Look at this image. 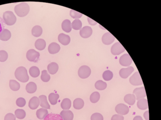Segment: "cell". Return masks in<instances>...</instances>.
Here are the masks:
<instances>
[{
    "instance_id": "obj_1",
    "label": "cell",
    "mask_w": 161,
    "mask_h": 120,
    "mask_svg": "<svg viewBox=\"0 0 161 120\" xmlns=\"http://www.w3.org/2000/svg\"><path fill=\"white\" fill-rule=\"evenodd\" d=\"M15 76L16 79L21 82H27L29 80V76L27 74V70L23 66L18 67L16 69Z\"/></svg>"
},
{
    "instance_id": "obj_2",
    "label": "cell",
    "mask_w": 161,
    "mask_h": 120,
    "mask_svg": "<svg viewBox=\"0 0 161 120\" xmlns=\"http://www.w3.org/2000/svg\"><path fill=\"white\" fill-rule=\"evenodd\" d=\"M30 6L26 2H21L17 5L14 8V11L17 15L20 17L26 16L30 12Z\"/></svg>"
},
{
    "instance_id": "obj_3",
    "label": "cell",
    "mask_w": 161,
    "mask_h": 120,
    "mask_svg": "<svg viewBox=\"0 0 161 120\" xmlns=\"http://www.w3.org/2000/svg\"><path fill=\"white\" fill-rule=\"evenodd\" d=\"M3 20L6 25L11 26L15 24L17 18L12 11H7L3 13Z\"/></svg>"
},
{
    "instance_id": "obj_4",
    "label": "cell",
    "mask_w": 161,
    "mask_h": 120,
    "mask_svg": "<svg viewBox=\"0 0 161 120\" xmlns=\"http://www.w3.org/2000/svg\"><path fill=\"white\" fill-rule=\"evenodd\" d=\"M26 57L30 62L36 63L39 60L40 53L33 49H30L27 53Z\"/></svg>"
},
{
    "instance_id": "obj_5",
    "label": "cell",
    "mask_w": 161,
    "mask_h": 120,
    "mask_svg": "<svg viewBox=\"0 0 161 120\" xmlns=\"http://www.w3.org/2000/svg\"><path fill=\"white\" fill-rule=\"evenodd\" d=\"M91 70L88 66L86 65L82 66L78 69V76L82 79H86L90 75Z\"/></svg>"
},
{
    "instance_id": "obj_6",
    "label": "cell",
    "mask_w": 161,
    "mask_h": 120,
    "mask_svg": "<svg viewBox=\"0 0 161 120\" xmlns=\"http://www.w3.org/2000/svg\"><path fill=\"white\" fill-rule=\"evenodd\" d=\"M130 82L132 85L135 86H140L143 84L140 75L138 72H135L130 78Z\"/></svg>"
},
{
    "instance_id": "obj_7",
    "label": "cell",
    "mask_w": 161,
    "mask_h": 120,
    "mask_svg": "<svg viewBox=\"0 0 161 120\" xmlns=\"http://www.w3.org/2000/svg\"><path fill=\"white\" fill-rule=\"evenodd\" d=\"M111 51L112 54L117 55L123 53L125 51V49L120 42H118L112 45Z\"/></svg>"
},
{
    "instance_id": "obj_8",
    "label": "cell",
    "mask_w": 161,
    "mask_h": 120,
    "mask_svg": "<svg viewBox=\"0 0 161 120\" xmlns=\"http://www.w3.org/2000/svg\"><path fill=\"white\" fill-rule=\"evenodd\" d=\"M120 64L124 67H128L132 63V59L128 54H123L119 60Z\"/></svg>"
},
{
    "instance_id": "obj_9",
    "label": "cell",
    "mask_w": 161,
    "mask_h": 120,
    "mask_svg": "<svg viewBox=\"0 0 161 120\" xmlns=\"http://www.w3.org/2000/svg\"><path fill=\"white\" fill-rule=\"evenodd\" d=\"M115 111L118 115L124 116L128 114L129 112V108L127 105L121 103L118 104L116 106Z\"/></svg>"
},
{
    "instance_id": "obj_10",
    "label": "cell",
    "mask_w": 161,
    "mask_h": 120,
    "mask_svg": "<svg viewBox=\"0 0 161 120\" xmlns=\"http://www.w3.org/2000/svg\"><path fill=\"white\" fill-rule=\"evenodd\" d=\"M133 93V94L135 95L136 99L137 101L141 99V98H144L147 96L146 90H145L144 87L137 88L136 89H134Z\"/></svg>"
},
{
    "instance_id": "obj_11",
    "label": "cell",
    "mask_w": 161,
    "mask_h": 120,
    "mask_svg": "<svg viewBox=\"0 0 161 120\" xmlns=\"http://www.w3.org/2000/svg\"><path fill=\"white\" fill-rule=\"evenodd\" d=\"M134 70V68L132 66H130L127 68H122L120 70L119 75L122 78L126 79L131 75Z\"/></svg>"
},
{
    "instance_id": "obj_12",
    "label": "cell",
    "mask_w": 161,
    "mask_h": 120,
    "mask_svg": "<svg viewBox=\"0 0 161 120\" xmlns=\"http://www.w3.org/2000/svg\"><path fill=\"white\" fill-rule=\"evenodd\" d=\"M93 30L91 27L90 26H84L80 30V34L82 38H89L92 34Z\"/></svg>"
},
{
    "instance_id": "obj_13",
    "label": "cell",
    "mask_w": 161,
    "mask_h": 120,
    "mask_svg": "<svg viewBox=\"0 0 161 120\" xmlns=\"http://www.w3.org/2000/svg\"><path fill=\"white\" fill-rule=\"evenodd\" d=\"M115 37L110 33H106L102 37V42L106 45H109L114 42Z\"/></svg>"
},
{
    "instance_id": "obj_14",
    "label": "cell",
    "mask_w": 161,
    "mask_h": 120,
    "mask_svg": "<svg viewBox=\"0 0 161 120\" xmlns=\"http://www.w3.org/2000/svg\"><path fill=\"white\" fill-rule=\"evenodd\" d=\"M40 105V100L37 97L34 96L30 100L28 103V106L32 110L37 109Z\"/></svg>"
},
{
    "instance_id": "obj_15",
    "label": "cell",
    "mask_w": 161,
    "mask_h": 120,
    "mask_svg": "<svg viewBox=\"0 0 161 120\" xmlns=\"http://www.w3.org/2000/svg\"><path fill=\"white\" fill-rule=\"evenodd\" d=\"M61 47L58 44L55 42H52L48 46V51L51 54H55L60 51Z\"/></svg>"
},
{
    "instance_id": "obj_16",
    "label": "cell",
    "mask_w": 161,
    "mask_h": 120,
    "mask_svg": "<svg viewBox=\"0 0 161 120\" xmlns=\"http://www.w3.org/2000/svg\"><path fill=\"white\" fill-rule=\"evenodd\" d=\"M58 40L59 42L64 45H69L71 41V38L68 35L61 34L58 36Z\"/></svg>"
},
{
    "instance_id": "obj_17",
    "label": "cell",
    "mask_w": 161,
    "mask_h": 120,
    "mask_svg": "<svg viewBox=\"0 0 161 120\" xmlns=\"http://www.w3.org/2000/svg\"><path fill=\"white\" fill-rule=\"evenodd\" d=\"M60 116H61L63 120H73L74 118L73 113L69 110H63L60 113Z\"/></svg>"
},
{
    "instance_id": "obj_18",
    "label": "cell",
    "mask_w": 161,
    "mask_h": 120,
    "mask_svg": "<svg viewBox=\"0 0 161 120\" xmlns=\"http://www.w3.org/2000/svg\"><path fill=\"white\" fill-rule=\"evenodd\" d=\"M11 31L6 29H4L0 33V40L2 41H5L9 40L11 38Z\"/></svg>"
},
{
    "instance_id": "obj_19",
    "label": "cell",
    "mask_w": 161,
    "mask_h": 120,
    "mask_svg": "<svg viewBox=\"0 0 161 120\" xmlns=\"http://www.w3.org/2000/svg\"><path fill=\"white\" fill-rule=\"evenodd\" d=\"M40 100V105L43 108L46 109H50V106L47 101V97L44 95H40L39 97Z\"/></svg>"
},
{
    "instance_id": "obj_20",
    "label": "cell",
    "mask_w": 161,
    "mask_h": 120,
    "mask_svg": "<svg viewBox=\"0 0 161 120\" xmlns=\"http://www.w3.org/2000/svg\"><path fill=\"white\" fill-rule=\"evenodd\" d=\"M47 69H48V72L50 74L54 75L58 72V69H59V66L56 63L52 62L48 64L47 66Z\"/></svg>"
},
{
    "instance_id": "obj_21",
    "label": "cell",
    "mask_w": 161,
    "mask_h": 120,
    "mask_svg": "<svg viewBox=\"0 0 161 120\" xmlns=\"http://www.w3.org/2000/svg\"><path fill=\"white\" fill-rule=\"evenodd\" d=\"M62 27L63 31H64L66 33H70L72 30L71 21L68 19H66L63 21L62 24Z\"/></svg>"
},
{
    "instance_id": "obj_22",
    "label": "cell",
    "mask_w": 161,
    "mask_h": 120,
    "mask_svg": "<svg viewBox=\"0 0 161 120\" xmlns=\"http://www.w3.org/2000/svg\"><path fill=\"white\" fill-rule=\"evenodd\" d=\"M137 107L138 109L140 110H146L148 108V102L147 100L145 98H141L137 101Z\"/></svg>"
},
{
    "instance_id": "obj_23",
    "label": "cell",
    "mask_w": 161,
    "mask_h": 120,
    "mask_svg": "<svg viewBox=\"0 0 161 120\" xmlns=\"http://www.w3.org/2000/svg\"><path fill=\"white\" fill-rule=\"evenodd\" d=\"M136 97L134 94H128L125 95L124 97V101L126 103L129 105L133 106L136 101Z\"/></svg>"
},
{
    "instance_id": "obj_24",
    "label": "cell",
    "mask_w": 161,
    "mask_h": 120,
    "mask_svg": "<svg viewBox=\"0 0 161 120\" xmlns=\"http://www.w3.org/2000/svg\"><path fill=\"white\" fill-rule=\"evenodd\" d=\"M46 42L44 40L42 39H39L37 40L35 42V47L37 49V50L42 51L45 49L46 47Z\"/></svg>"
},
{
    "instance_id": "obj_25",
    "label": "cell",
    "mask_w": 161,
    "mask_h": 120,
    "mask_svg": "<svg viewBox=\"0 0 161 120\" xmlns=\"http://www.w3.org/2000/svg\"><path fill=\"white\" fill-rule=\"evenodd\" d=\"M26 90L28 93L31 94L35 93L37 90L36 84L33 82L28 83L26 86Z\"/></svg>"
},
{
    "instance_id": "obj_26",
    "label": "cell",
    "mask_w": 161,
    "mask_h": 120,
    "mask_svg": "<svg viewBox=\"0 0 161 120\" xmlns=\"http://www.w3.org/2000/svg\"><path fill=\"white\" fill-rule=\"evenodd\" d=\"M84 106V101L82 98H76L73 101V107L75 109L80 110L83 108Z\"/></svg>"
},
{
    "instance_id": "obj_27",
    "label": "cell",
    "mask_w": 161,
    "mask_h": 120,
    "mask_svg": "<svg viewBox=\"0 0 161 120\" xmlns=\"http://www.w3.org/2000/svg\"><path fill=\"white\" fill-rule=\"evenodd\" d=\"M48 114V112L47 109L44 108H40L38 109L36 112V116L37 118L40 120H43L46 117V116Z\"/></svg>"
},
{
    "instance_id": "obj_28",
    "label": "cell",
    "mask_w": 161,
    "mask_h": 120,
    "mask_svg": "<svg viewBox=\"0 0 161 120\" xmlns=\"http://www.w3.org/2000/svg\"><path fill=\"white\" fill-rule=\"evenodd\" d=\"M42 33V28L39 25H36V26H34L32 29V34L34 37H40Z\"/></svg>"
},
{
    "instance_id": "obj_29",
    "label": "cell",
    "mask_w": 161,
    "mask_h": 120,
    "mask_svg": "<svg viewBox=\"0 0 161 120\" xmlns=\"http://www.w3.org/2000/svg\"><path fill=\"white\" fill-rule=\"evenodd\" d=\"M62 108L64 110H69L71 106V100L68 98H65L63 99L61 104Z\"/></svg>"
},
{
    "instance_id": "obj_30",
    "label": "cell",
    "mask_w": 161,
    "mask_h": 120,
    "mask_svg": "<svg viewBox=\"0 0 161 120\" xmlns=\"http://www.w3.org/2000/svg\"><path fill=\"white\" fill-rule=\"evenodd\" d=\"M59 95L57 93H51L49 94V101L50 103L52 105H55L57 103L58 100L59 98Z\"/></svg>"
},
{
    "instance_id": "obj_31",
    "label": "cell",
    "mask_w": 161,
    "mask_h": 120,
    "mask_svg": "<svg viewBox=\"0 0 161 120\" xmlns=\"http://www.w3.org/2000/svg\"><path fill=\"white\" fill-rule=\"evenodd\" d=\"M29 72H30V75L34 78H37L40 75V73L39 68L36 66L31 67Z\"/></svg>"
},
{
    "instance_id": "obj_32",
    "label": "cell",
    "mask_w": 161,
    "mask_h": 120,
    "mask_svg": "<svg viewBox=\"0 0 161 120\" xmlns=\"http://www.w3.org/2000/svg\"><path fill=\"white\" fill-rule=\"evenodd\" d=\"M9 86L11 89L13 91H18L21 87L20 83L15 80H10Z\"/></svg>"
},
{
    "instance_id": "obj_33",
    "label": "cell",
    "mask_w": 161,
    "mask_h": 120,
    "mask_svg": "<svg viewBox=\"0 0 161 120\" xmlns=\"http://www.w3.org/2000/svg\"><path fill=\"white\" fill-rule=\"evenodd\" d=\"M44 120H63L59 114H49L46 116Z\"/></svg>"
},
{
    "instance_id": "obj_34",
    "label": "cell",
    "mask_w": 161,
    "mask_h": 120,
    "mask_svg": "<svg viewBox=\"0 0 161 120\" xmlns=\"http://www.w3.org/2000/svg\"><path fill=\"white\" fill-rule=\"evenodd\" d=\"M95 87L97 90L102 91L106 88L107 83L102 80H98L95 83Z\"/></svg>"
},
{
    "instance_id": "obj_35",
    "label": "cell",
    "mask_w": 161,
    "mask_h": 120,
    "mask_svg": "<svg viewBox=\"0 0 161 120\" xmlns=\"http://www.w3.org/2000/svg\"><path fill=\"white\" fill-rule=\"evenodd\" d=\"M82 26V23L79 19H76L73 21L71 24V27L75 30L81 29Z\"/></svg>"
},
{
    "instance_id": "obj_36",
    "label": "cell",
    "mask_w": 161,
    "mask_h": 120,
    "mask_svg": "<svg viewBox=\"0 0 161 120\" xmlns=\"http://www.w3.org/2000/svg\"><path fill=\"white\" fill-rule=\"evenodd\" d=\"M26 114L23 109H17L15 111V116L19 119H23L25 118Z\"/></svg>"
},
{
    "instance_id": "obj_37",
    "label": "cell",
    "mask_w": 161,
    "mask_h": 120,
    "mask_svg": "<svg viewBox=\"0 0 161 120\" xmlns=\"http://www.w3.org/2000/svg\"><path fill=\"white\" fill-rule=\"evenodd\" d=\"M100 93L97 92H93L90 97V101L92 103H97V102L100 100Z\"/></svg>"
},
{
    "instance_id": "obj_38",
    "label": "cell",
    "mask_w": 161,
    "mask_h": 120,
    "mask_svg": "<svg viewBox=\"0 0 161 120\" xmlns=\"http://www.w3.org/2000/svg\"><path fill=\"white\" fill-rule=\"evenodd\" d=\"M103 78L104 80L106 81H110L112 80L113 78V73L110 70H106L103 74Z\"/></svg>"
},
{
    "instance_id": "obj_39",
    "label": "cell",
    "mask_w": 161,
    "mask_h": 120,
    "mask_svg": "<svg viewBox=\"0 0 161 120\" xmlns=\"http://www.w3.org/2000/svg\"><path fill=\"white\" fill-rule=\"evenodd\" d=\"M51 77L47 72V70H44L42 72V75L41 79L44 82H48L50 81Z\"/></svg>"
},
{
    "instance_id": "obj_40",
    "label": "cell",
    "mask_w": 161,
    "mask_h": 120,
    "mask_svg": "<svg viewBox=\"0 0 161 120\" xmlns=\"http://www.w3.org/2000/svg\"><path fill=\"white\" fill-rule=\"evenodd\" d=\"M70 16L74 19H80L82 16H83V14L78 12L77 11H75L74 10H71L70 11Z\"/></svg>"
},
{
    "instance_id": "obj_41",
    "label": "cell",
    "mask_w": 161,
    "mask_h": 120,
    "mask_svg": "<svg viewBox=\"0 0 161 120\" xmlns=\"http://www.w3.org/2000/svg\"><path fill=\"white\" fill-rule=\"evenodd\" d=\"M8 57V54L6 51L5 50L0 51V62H5L6 61Z\"/></svg>"
},
{
    "instance_id": "obj_42",
    "label": "cell",
    "mask_w": 161,
    "mask_h": 120,
    "mask_svg": "<svg viewBox=\"0 0 161 120\" xmlns=\"http://www.w3.org/2000/svg\"><path fill=\"white\" fill-rule=\"evenodd\" d=\"M16 103L17 106L20 107H22L26 105V101L23 98H19L17 100Z\"/></svg>"
},
{
    "instance_id": "obj_43",
    "label": "cell",
    "mask_w": 161,
    "mask_h": 120,
    "mask_svg": "<svg viewBox=\"0 0 161 120\" xmlns=\"http://www.w3.org/2000/svg\"><path fill=\"white\" fill-rule=\"evenodd\" d=\"M91 120H103V117L101 114L96 113L92 115Z\"/></svg>"
},
{
    "instance_id": "obj_44",
    "label": "cell",
    "mask_w": 161,
    "mask_h": 120,
    "mask_svg": "<svg viewBox=\"0 0 161 120\" xmlns=\"http://www.w3.org/2000/svg\"><path fill=\"white\" fill-rule=\"evenodd\" d=\"M4 120H16L15 116L12 113H8L5 116Z\"/></svg>"
},
{
    "instance_id": "obj_45",
    "label": "cell",
    "mask_w": 161,
    "mask_h": 120,
    "mask_svg": "<svg viewBox=\"0 0 161 120\" xmlns=\"http://www.w3.org/2000/svg\"><path fill=\"white\" fill-rule=\"evenodd\" d=\"M123 116L120 115H115L112 116L111 120H124Z\"/></svg>"
},
{
    "instance_id": "obj_46",
    "label": "cell",
    "mask_w": 161,
    "mask_h": 120,
    "mask_svg": "<svg viewBox=\"0 0 161 120\" xmlns=\"http://www.w3.org/2000/svg\"><path fill=\"white\" fill-rule=\"evenodd\" d=\"M5 27V23L3 21V19H2L0 16V33H1Z\"/></svg>"
},
{
    "instance_id": "obj_47",
    "label": "cell",
    "mask_w": 161,
    "mask_h": 120,
    "mask_svg": "<svg viewBox=\"0 0 161 120\" xmlns=\"http://www.w3.org/2000/svg\"><path fill=\"white\" fill-rule=\"evenodd\" d=\"M87 19H88V23H89V24H90V25H95L97 24V22H96L95 21L92 19L90 18H89V17H87Z\"/></svg>"
},
{
    "instance_id": "obj_48",
    "label": "cell",
    "mask_w": 161,
    "mask_h": 120,
    "mask_svg": "<svg viewBox=\"0 0 161 120\" xmlns=\"http://www.w3.org/2000/svg\"><path fill=\"white\" fill-rule=\"evenodd\" d=\"M144 117L146 120H149V111L147 110L144 113Z\"/></svg>"
},
{
    "instance_id": "obj_49",
    "label": "cell",
    "mask_w": 161,
    "mask_h": 120,
    "mask_svg": "<svg viewBox=\"0 0 161 120\" xmlns=\"http://www.w3.org/2000/svg\"><path fill=\"white\" fill-rule=\"evenodd\" d=\"M133 120H143V119L140 116H137L134 117Z\"/></svg>"
}]
</instances>
